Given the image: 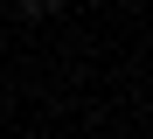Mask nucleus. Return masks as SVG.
Instances as JSON below:
<instances>
[{"label": "nucleus", "mask_w": 153, "mask_h": 139, "mask_svg": "<svg viewBox=\"0 0 153 139\" xmlns=\"http://www.w3.org/2000/svg\"><path fill=\"white\" fill-rule=\"evenodd\" d=\"M63 0H21V14H56Z\"/></svg>", "instance_id": "f257e3e1"}]
</instances>
